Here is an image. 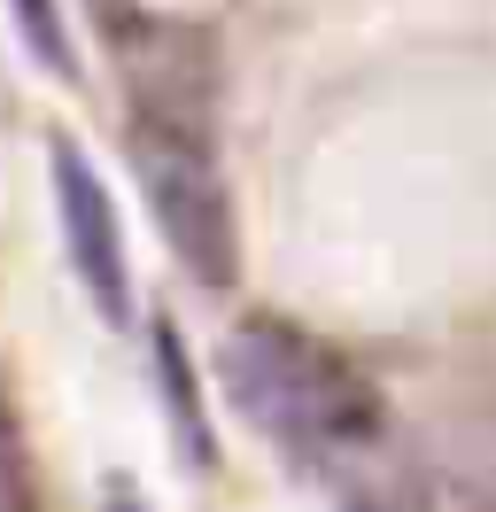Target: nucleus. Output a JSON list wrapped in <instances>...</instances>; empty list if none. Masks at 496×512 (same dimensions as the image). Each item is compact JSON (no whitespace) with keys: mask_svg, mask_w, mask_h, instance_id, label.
Wrapping results in <instances>:
<instances>
[{"mask_svg":"<svg viewBox=\"0 0 496 512\" xmlns=\"http://www.w3.org/2000/svg\"><path fill=\"white\" fill-rule=\"evenodd\" d=\"M55 218H62V249H70V272H78V288L93 295V311L109 326L132 319V256H124V225H117V202L101 187V171H93L70 140H55Z\"/></svg>","mask_w":496,"mask_h":512,"instance_id":"2","label":"nucleus"},{"mask_svg":"<svg viewBox=\"0 0 496 512\" xmlns=\"http://www.w3.org/2000/svg\"><path fill=\"white\" fill-rule=\"evenodd\" d=\"M109 512H132V497H124V489H109Z\"/></svg>","mask_w":496,"mask_h":512,"instance_id":"7","label":"nucleus"},{"mask_svg":"<svg viewBox=\"0 0 496 512\" xmlns=\"http://www.w3.org/2000/svg\"><path fill=\"white\" fill-rule=\"evenodd\" d=\"M217 388L225 404L279 450H303V458H326V450H349L372 435V404L365 373L341 350H326L310 326L279 319V311H248L225 350H217Z\"/></svg>","mask_w":496,"mask_h":512,"instance_id":"1","label":"nucleus"},{"mask_svg":"<svg viewBox=\"0 0 496 512\" xmlns=\"http://www.w3.org/2000/svg\"><path fill=\"white\" fill-rule=\"evenodd\" d=\"M155 365H163V396H171V419H179V443L194 466H210V443H202V404H194V381H186V357L171 342V326L155 319Z\"/></svg>","mask_w":496,"mask_h":512,"instance_id":"3","label":"nucleus"},{"mask_svg":"<svg viewBox=\"0 0 496 512\" xmlns=\"http://www.w3.org/2000/svg\"><path fill=\"white\" fill-rule=\"evenodd\" d=\"M0 512H39V481H31V450L16 412L0 404Z\"/></svg>","mask_w":496,"mask_h":512,"instance_id":"5","label":"nucleus"},{"mask_svg":"<svg viewBox=\"0 0 496 512\" xmlns=\"http://www.w3.org/2000/svg\"><path fill=\"white\" fill-rule=\"evenodd\" d=\"M16 32H24V55L55 78H78V55H70V32H62V8L55 0H8Z\"/></svg>","mask_w":496,"mask_h":512,"instance_id":"4","label":"nucleus"},{"mask_svg":"<svg viewBox=\"0 0 496 512\" xmlns=\"http://www.w3.org/2000/svg\"><path fill=\"white\" fill-rule=\"evenodd\" d=\"M86 8H93V24H101V32H109V39H124V32H132V24H140V16H148L140 0H86Z\"/></svg>","mask_w":496,"mask_h":512,"instance_id":"6","label":"nucleus"}]
</instances>
